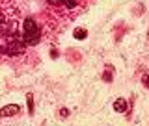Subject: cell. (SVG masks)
Here are the masks:
<instances>
[{
  "label": "cell",
  "mask_w": 149,
  "mask_h": 126,
  "mask_svg": "<svg viewBox=\"0 0 149 126\" xmlns=\"http://www.w3.org/2000/svg\"><path fill=\"white\" fill-rule=\"evenodd\" d=\"M24 43H21V41H11V43H8L6 46L2 48V52L4 54H8V56H15V54H22L24 52Z\"/></svg>",
  "instance_id": "6da1fadb"
},
{
  "label": "cell",
  "mask_w": 149,
  "mask_h": 126,
  "mask_svg": "<svg viewBox=\"0 0 149 126\" xmlns=\"http://www.w3.org/2000/svg\"><path fill=\"white\" fill-rule=\"evenodd\" d=\"M19 111H21V108H19L17 104H8V106H4V108H0V117H13Z\"/></svg>",
  "instance_id": "7a4b0ae2"
},
{
  "label": "cell",
  "mask_w": 149,
  "mask_h": 126,
  "mask_svg": "<svg viewBox=\"0 0 149 126\" xmlns=\"http://www.w3.org/2000/svg\"><path fill=\"white\" fill-rule=\"evenodd\" d=\"M129 109V104H127V100L125 98H116L114 100V111H118V113H125V111Z\"/></svg>",
  "instance_id": "3957f363"
},
{
  "label": "cell",
  "mask_w": 149,
  "mask_h": 126,
  "mask_svg": "<svg viewBox=\"0 0 149 126\" xmlns=\"http://www.w3.org/2000/svg\"><path fill=\"white\" fill-rule=\"evenodd\" d=\"M73 35H74V39H78V41H84V39L88 37V32H86V28H74Z\"/></svg>",
  "instance_id": "277c9868"
},
{
  "label": "cell",
  "mask_w": 149,
  "mask_h": 126,
  "mask_svg": "<svg viewBox=\"0 0 149 126\" xmlns=\"http://www.w3.org/2000/svg\"><path fill=\"white\" fill-rule=\"evenodd\" d=\"M26 104H28V113L34 115V95H32V93L26 95Z\"/></svg>",
  "instance_id": "5b68a950"
},
{
  "label": "cell",
  "mask_w": 149,
  "mask_h": 126,
  "mask_svg": "<svg viewBox=\"0 0 149 126\" xmlns=\"http://www.w3.org/2000/svg\"><path fill=\"white\" fill-rule=\"evenodd\" d=\"M63 6L69 9H74L77 8V0H63Z\"/></svg>",
  "instance_id": "8992f818"
},
{
  "label": "cell",
  "mask_w": 149,
  "mask_h": 126,
  "mask_svg": "<svg viewBox=\"0 0 149 126\" xmlns=\"http://www.w3.org/2000/svg\"><path fill=\"white\" fill-rule=\"evenodd\" d=\"M49 4H52V6H63V0H49Z\"/></svg>",
  "instance_id": "52a82bcc"
},
{
  "label": "cell",
  "mask_w": 149,
  "mask_h": 126,
  "mask_svg": "<svg viewBox=\"0 0 149 126\" xmlns=\"http://www.w3.org/2000/svg\"><path fill=\"white\" fill-rule=\"evenodd\" d=\"M142 82H143V85H146V87H149V72H147V74H143Z\"/></svg>",
  "instance_id": "ba28073f"
},
{
  "label": "cell",
  "mask_w": 149,
  "mask_h": 126,
  "mask_svg": "<svg viewBox=\"0 0 149 126\" xmlns=\"http://www.w3.org/2000/svg\"><path fill=\"white\" fill-rule=\"evenodd\" d=\"M102 80H106V82H112V74H110V72H104V74H102Z\"/></svg>",
  "instance_id": "9c48e42d"
},
{
  "label": "cell",
  "mask_w": 149,
  "mask_h": 126,
  "mask_svg": "<svg viewBox=\"0 0 149 126\" xmlns=\"http://www.w3.org/2000/svg\"><path fill=\"white\" fill-rule=\"evenodd\" d=\"M60 115H62V117H67V115H69V109L67 108H62V109H60Z\"/></svg>",
  "instance_id": "30bf717a"
},
{
  "label": "cell",
  "mask_w": 149,
  "mask_h": 126,
  "mask_svg": "<svg viewBox=\"0 0 149 126\" xmlns=\"http://www.w3.org/2000/svg\"><path fill=\"white\" fill-rule=\"evenodd\" d=\"M50 58H58V52H56V48L50 50Z\"/></svg>",
  "instance_id": "8fae6325"
},
{
  "label": "cell",
  "mask_w": 149,
  "mask_h": 126,
  "mask_svg": "<svg viewBox=\"0 0 149 126\" xmlns=\"http://www.w3.org/2000/svg\"><path fill=\"white\" fill-rule=\"evenodd\" d=\"M0 24H4V13L0 11Z\"/></svg>",
  "instance_id": "7c38bea8"
}]
</instances>
